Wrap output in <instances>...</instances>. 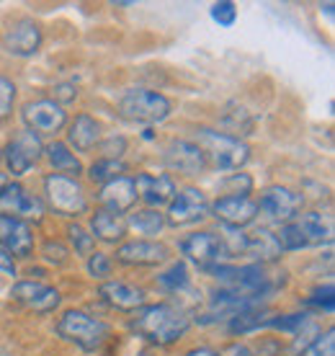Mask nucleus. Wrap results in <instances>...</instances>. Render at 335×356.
<instances>
[{
	"label": "nucleus",
	"mask_w": 335,
	"mask_h": 356,
	"mask_svg": "<svg viewBox=\"0 0 335 356\" xmlns=\"http://www.w3.org/2000/svg\"><path fill=\"white\" fill-rule=\"evenodd\" d=\"M191 143L202 147L206 161H212V165L217 170H240L250 161V147L243 140L229 137L224 132H217V129H206V127L196 129Z\"/></svg>",
	"instance_id": "obj_3"
},
{
	"label": "nucleus",
	"mask_w": 335,
	"mask_h": 356,
	"mask_svg": "<svg viewBox=\"0 0 335 356\" xmlns=\"http://www.w3.org/2000/svg\"><path fill=\"white\" fill-rule=\"evenodd\" d=\"M16 96H18L16 83L10 81V78H6V75H0V122H8L10 116H13Z\"/></svg>",
	"instance_id": "obj_35"
},
{
	"label": "nucleus",
	"mask_w": 335,
	"mask_h": 356,
	"mask_svg": "<svg viewBox=\"0 0 335 356\" xmlns=\"http://www.w3.org/2000/svg\"><path fill=\"white\" fill-rule=\"evenodd\" d=\"M142 140H145V143H150V140H155V129H150V127H147V129L142 132Z\"/></svg>",
	"instance_id": "obj_46"
},
{
	"label": "nucleus",
	"mask_w": 335,
	"mask_h": 356,
	"mask_svg": "<svg viewBox=\"0 0 335 356\" xmlns=\"http://www.w3.org/2000/svg\"><path fill=\"white\" fill-rule=\"evenodd\" d=\"M0 155H3V163H6V168H8L10 176L18 178V176H26L28 170L39 163V158L44 155V145H42V140H39L36 134H31L28 129H21V132L0 150Z\"/></svg>",
	"instance_id": "obj_9"
},
{
	"label": "nucleus",
	"mask_w": 335,
	"mask_h": 356,
	"mask_svg": "<svg viewBox=\"0 0 335 356\" xmlns=\"http://www.w3.org/2000/svg\"><path fill=\"white\" fill-rule=\"evenodd\" d=\"M119 114L140 124H160L173 114L170 98L147 88H129L119 98Z\"/></svg>",
	"instance_id": "obj_4"
},
{
	"label": "nucleus",
	"mask_w": 335,
	"mask_h": 356,
	"mask_svg": "<svg viewBox=\"0 0 335 356\" xmlns=\"http://www.w3.org/2000/svg\"><path fill=\"white\" fill-rule=\"evenodd\" d=\"M101 300L108 305V307H114L119 312H137L140 307L147 305V294L145 289L137 284H129V282H104L101 289Z\"/></svg>",
	"instance_id": "obj_20"
},
{
	"label": "nucleus",
	"mask_w": 335,
	"mask_h": 356,
	"mask_svg": "<svg viewBox=\"0 0 335 356\" xmlns=\"http://www.w3.org/2000/svg\"><path fill=\"white\" fill-rule=\"evenodd\" d=\"M304 305H309V307H318V310H325L327 315H333V310H335L333 284H330V282H327L325 286L318 284L312 292H309V297H304Z\"/></svg>",
	"instance_id": "obj_36"
},
{
	"label": "nucleus",
	"mask_w": 335,
	"mask_h": 356,
	"mask_svg": "<svg viewBox=\"0 0 335 356\" xmlns=\"http://www.w3.org/2000/svg\"><path fill=\"white\" fill-rule=\"evenodd\" d=\"M6 184H8V181H6V176H3V173H0V188L6 186Z\"/></svg>",
	"instance_id": "obj_47"
},
{
	"label": "nucleus",
	"mask_w": 335,
	"mask_h": 356,
	"mask_svg": "<svg viewBox=\"0 0 335 356\" xmlns=\"http://www.w3.org/2000/svg\"><path fill=\"white\" fill-rule=\"evenodd\" d=\"M21 119H24L28 132L36 134L42 140V137H54V134H60L65 129V124H67V111L54 98H36V101L24 104Z\"/></svg>",
	"instance_id": "obj_6"
},
{
	"label": "nucleus",
	"mask_w": 335,
	"mask_h": 356,
	"mask_svg": "<svg viewBox=\"0 0 335 356\" xmlns=\"http://www.w3.org/2000/svg\"><path fill=\"white\" fill-rule=\"evenodd\" d=\"M134 188H137V199H142L147 209H160L173 202L176 196V181L168 176V173H140L134 178Z\"/></svg>",
	"instance_id": "obj_19"
},
{
	"label": "nucleus",
	"mask_w": 335,
	"mask_h": 356,
	"mask_svg": "<svg viewBox=\"0 0 335 356\" xmlns=\"http://www.w3.org/2000/svg\"><path fill=\"white\" fill-rule=\"evenodd\" d=\"M78 98V86H72V83H60L57 88H54V101L65 106V104H72Z\"/></svg>",
	"instance_id": "obj_42"
},
{
	"label": "nucleus",
	"mask_w": 335,
	"mask_h": 356,
	"mask_svg": "<svg viewBox=\"0 0 335 356\" xmlns=\"http://www.w3.org/2000/svg\"><path fill=\"white\" fill-rule=\"evenodd\" d=\"M124 170H126V165H124L122 161L98 158V161L88 168V178L93 181V184H98V186H104V184H108V181L124 176Z\"/></svg>",
	"instance_id": "obj_30"
},
{
	"label": "nucleus",
	"mask_w": 335,
	"mask_h": 356,
	"mask_svg": "<svg viewBox=\"0 0 335 356\" xmlns=\"http://www.w3.org/2000/svg\"><path fill=\"white\" fill-rule=\"evenodd\" d=\"M178 250L183 253L186 259L196 264L199 268H206L214 266V264H220V256H222V243L220 238L209 230H196V232H188L186 238L178 241Z\"/></svg>",
	"instance_id": "obj_14"
},
{
	"label": "nucleus",
	"mask_w": 335,
	"mask_h": 356,
	"mask_svg": "<svg viewBox=\"0 0 335 356\" xmlns=\"http://www.w3.org/2000/svg\"><path fill=\"white\" fill-rule=\"evenodd\" d=\"M0 245L8 250L13 259H31L34 256V230L28 222L0 217Z\"/></svg>",
	"instance_id": "obj_18"
},
{
	"label": "nucleus",
	"mask_w": 335,
	"mask_h": 356,
	"mask_svg": "<svg viewBox=\"0 0 335 356\" xmlns=\"http://www.w3.org/2000/svg\"><path fill=\"white\" fill-rule=\"evenodd\" d=\"M281 245L276 241V235L265 227H258L250 235H245V256H253V264H276L281 259Z\"/></svg>",
	"instance_id": "obj_22"
},
{
	"label": "nucleus",
	"mask_w": 335,
	"mask_h": 356,
	"mask_svg": "<svg viewBox=\"0 0 335 356\" xmlns=\"http://www.w3.org/2000/svg\"><path fill=\"white\" fill-rule=\"evenodd\" d=\"M170 259V248L160 241H126L114 253V261L129 268H150L165 264Z\"/></svg>",
	"instance_id": "obj_12"
},
{
	"label": "nucleus",
	"mask_w": 335,
	"mask_h": 356,
	"mask_svg": "<svg viewBox=\"0 0 335 356\" xmlns=\"http://www.w3.org/2000/svg\"><path fill=\"white\" fill-rule=\"evenodd\" d=\"M222 243V253L227 256H243L245 253V232L238 227H224L222 225V235H217Z\"/></svg>",
	"instance_id": "obj_33"
},
{
	"label": "nucleus",
	"mask_w": 335,
	"mask_h": 356,
	"mask_svg": "<svg viewBox=\"0 0 335 356\" xmlns=\"http://www.w3.org/2000/svg\"><path fill=\"white\" fill-rule=\"evenodd\" d=\"M209 217V202L206 194L196 186H186L176 191L173 202L168 204L165 222L173 227H186V225H196Z\"/></svg>",
	"instance_id": "obj_10"
},
{
	"label": "nucleus",
	"mask_w": 335,
	"mask_h": 356,
	"mask_svg": "<svg viewBox=\"0 0 335 356\" xmlns=\"http://www.w3.org/2000/svg\"><path fill=\"white\" fill-rule=\"evenodd\" d=\"M220 186L227 191V196H247L256 184H253V178L247 176V173H229L227 178H222Z\"/></svg>",
	"instance_id": "obj_37"
},
{
	"label": "nucleus",
	"mask_w": 335,
	"mask_h": 356,
	"mask_svg": "<svg viewBox=\"0 0 335 356\" xmlns=\"http://www.w3.org/2000/svg\"><path fill=\"white\" fill-rule=\"evenodd\" d=\"M309 312H284V315H274L265 328H274V330H281V333H291V336H297L304 325L309 323Z\"/></svg>",
	"instance_id": "obj_31"
},
{
	"label": "nucleus",
	"mask_w": 335,
	"mask_h": 356,
	"mask_svg": "<svg viewBox=\"0 0 335 356\" xmlns=\"http://www.w3.org/2000/svg\"><path fill=\"white\" fill-rule=\"evenodd\" d=\"M96 202L101 204V209H106L111 214L129 212L134 204H137V188H134V178L129 176H119L114 181H108L104 186L98 188Z\"/></svg>",
	"instance_id": "obj_17"
},
{
	"label": "nucleus",
	"mask_w": 335,
	"mask_h": 356,
	"mask_svg": "<svg viewBox=\"0 0 335 356\" xmlns=\"http://www.w3.org/2000/svg\"><path fill=\"white\" fill-rule=\"evenodd\" d=\"M54 333L78 346L83 354H96L111 341V325L85 310H65L54 325Z\"/></svg>",
	"instance_id": "obj_2"
},
{
	"label": "nucleus",
	"mask_w": 335,
	"mask_h": 356,
	"mask_svg": "<svg viewBox=\"0 0 335 356\" xmlns=\"http://www.w3.org/2000/svg\"><path fill=\"white\" fill-rule=\"evenodd\" d=\"M98 150L104 152L101 158H111V161H119L126 150V140L124 137H116V134H108L106 140H101L98 143Z\"/></svg>",
	"instance_id": "obj_41"
},
{
	"label": "nucleus",
	"mask_w": 335,
	"mask_h": 356,
	"mask_svg": "<svg viewBox=\"0 0 335 356\" xmlns=\"http://www.w3.org/2000/svg\"><path fill=\"white\" fill-rule=\"evenodd\" d=\"M258 212H263L271 222L286 225L291 220H297L304 207V196L297 194L294 188L289 186H265L261 191V199L256 202Z\"/></svg>",
	"instance_id": "obj_8"
},
{
	"label": "nucleus",
	"mask_w": 335,
	"mask_h": 356,
	"mask_svg": "<svg viewBox=\"0 0 335 356\" xmlns=\"http://www.w3.org/2000/svg\"><path fill=\"white\" fill-rule=\"evenodd\" d=\"M0 271H6V274H16V261H13V256H10L3 245H0Z\"/></svg>",
	"instance_id": "obj_43"
},
{
	"label": "nucleus",
	"mask_w": 335,
	"mask_h": 356,
	"mask_svg": "<svg viewBox=\"0 0 335 356\" xmlns=\"http://www.w3.org/2000/svg\"><path fill=\"white\" fill-rule=\"evenodd\" d=\"M42 259L47 264H54V266H65L67 259H70V250L60 241H44V245H42Z\"/></svg>",
	"instance_id": "obj_39"
},
{
	"label": "nucleus",
	"mask_w": 335,
	"mask_h": 356,
	"mask_svg": "<svg viewBox=\"0 0 335 356\" xmlns=\"http://www.w3.org/2000/svg\"><path fill=\"white\" fill-rule=\"evenodd\" d=\"M67 241H70L75 256H85V259H88L90 253L96 250V238L90 235V230H85V227L78 222L67 225Z\"/></svg>",
	"instance_id": "obj_32"
},
{
	"label": "nucleus",
	"mask_w": 335,
	"mask_h": 356,
	"mask_svg": "<svg viewBox=\"0 0 335 356\" xmlns=\"http://www.w3.org/2000/svg\"><path fill=\"white\" fill-rule=\"evenodd\" d=\"M294 222H297V227H300L302 235H304L307 248L333 241V222H330V217H325L322 212H304V214H300Z\"/></svg>",
	"instance_id": "obj_24"
},
{
	"label": "nucleus",
	"mask_w": 335,
	"mask_h": 356,
	"mask_svg": "<svg viewBox=\"0 0 335 356\" xmlns=\"http://www.w3.org/2000/svg\"><path fill=\"white\" fill-rule=\"evenodd\" d=\"M0 217H13L21 222H39L44 217V202L31 194L24 184L8 181L0 188Z\"/></svg>",
	"instance_id": "obj_7"
},
{
	"label": "nucleus",
	"mask_w": 335,
	"mask_h": 356,
	"mask_svg": "<svg viewBox=\"0 0 335 356\" xmlns=\"http://www.w3.org/2000/svg\"><path fill=\"white\" fill-rule=\"evenodd\" d=\"M126 220L119 217V214H111L106 209H96L90 214V235L101 243H108V245H116L126 238Z\"/></svg>",
	"instance_id": "obj_23"
},
{
	"label": "nucleus",
	"mask_w": 335,
	"mask_h": 356,
	"mask_svg": "<svg viewBox=\"0 0 335 356\" xmlns=\"http://www.w3.org/2000/svg\"><path fill=\"white\" fill-rule=\"evenodd\" d=\"M271 318H274V312L268 310V307L240 312V315H235V318H229V321H227V330L232 333V336H245V333H256V330L265 328Z\"/></svg>",
	"instance_id": "obj_26"
},
{
	"label": "nucleus",
	"mask_w": 335,
	"mask_h": 356,
	"mask_svg": "<svg viewBox=\"0 0 335 356\" xmlns=\"http://www.w3.org/2000/svg\"><path fill=\"white\" fill-rule=\"evenodd\" d=\"M10 300L21 307H26L28 312H36V315H49L62 305V292L54 289L52 284H44V282H18V284L10 286Z\"/></svg>",
	"instance_id": "obj_11"
},
{
	"label": "nucleus",
	"mask_w": 335,
	"mask_h": 356,
	"mask_svg": "<svg viewBox=\"0 0 335 356\" xmlns=\"http://www.w3.org/2000/svg\"><path fill=\"white\" fill-rule=\"evenodd\" d=\"M227 356H256V351H253L250 346H245V343H232Z\"/></svg>",
	"instance_id": "obj_45"
},
{
	"label": "nucleus",
	"mask_w": 335,
	"mask_h": 356,
	"mask_svg": "<svg viewBox=\"0 0 335 356\" xmlns=\"http://www.w3.org/2000/svg\"><path fill=\"white\" fill-rule=\"evenodd\" d=\"M85 268H88V274L93 276V279H98V282H106L108 276L114 274V259H111L108 253L93 250V253L88 256V264H85Z\"/></svg>",
	"instance_id": "obj_34"
},
{
	"label": "nucleus",
	"mask_w": 335,
	"mask_h": 356,
	"mask_svg": "<svg viewBox=\"0 0 335 356\" xmlns=\"http://www.w3.org/2000/svg\"><path fill=\"white\" fill-rule=\"evenodd\" d=\"M222 127L227 129L224 134H229V137H238V140H240V134H250V132H253L256 122H253V116L247 114L243 106H235V104H229L227 111H224V116H222Z\"/></svg>",
	"instance_id": "obj_29"
},
{
	"label": "nucleus",
	"mask_w": 335,
	"mask_h": 356,
	"mask_svg": "<svg viewBox=\"0 0 335 356\" xmlns=\"http://www.w3.org/2000/svg\"><path fill=\"white\" fill-rule=\"evenodd\" d=\"M183 356H224V354L212 346H194V348H188Z\"/></svg>",
	"instance_id": "obj_44"
},
{
	"label": "nucleus",
	"mask_w": 335,
	"mask_h": 356,
	"mask_svg": "<svg viewBox=\"0 0 335 356\" xmlns=\"http://www.w3.org/2000/svg\"><path fill=\"white\" fill-rule=\"evenodd\" d=\"M212 18L220 24V26H235L238 21V6L232 0H222V3H214L212 6Z\"/></svg>",
	"instance_id": "obj_40"
},
{
	"label": "nucleus",
	"mask_w": 335,
	"mask_h": 356,
	"mask_svg": "<svg viewBox=\"0 0 335 356\" xmlns=\"http://www.w3.org/2000/svg\"><path fill=\"white\" fill-rule=\"evenodd\" d=\"M126 227H134L142 235H160L163 227H165V214L160 209H134L126 220Z\"/></svg>",
	"instance_id": "obj_27"
},
{
	"label": "nucleus",
	"mask_w": 335,
	"mask_h": 356,
	"mask_svg": "<svg viewBox=\"0 0 335 356\" xmlns=\"http://www.w3.org/2000/svg\"><path fill=\"white\" fill-rule=\"evenodd\" d=\"M44 155L49 165H52V173H60V176H70V178H78L83 173V163L75 152L67 147L65 143L60 140H54L44 147Z\"/></svg>",
	"instance_id": "obj_25"
},
{
	"label": "nucleus",
	"mask_w": 335,
	"mask_h": 356,
	"mask_svg": "<svg viewBox=\"0 0 335 356\" xmlns=\"http://www.w3.org/2000/svg\"><path fill=\"white\" fill-rule=\"evenodd\" d=\"M42 42H44V34L34 18H16L3 34V47L13 57H31L39 52Z\"/></svg>",
	"instance_id": "obj_13"
},
{
	"label": "nucleus",
	"mask_w": 335,
	"mask_h": 356,
	"mask_svg": "<svg viewBox=\"0 0 335 356\" xmlns=\"http://www.w3.org/2000/svg\"><path fill=\"white\" fill-rule=\"evenodd\" d=\"M0 150H3V147H0Z\"/></svg>",
	"instance_id": "obj_48"
},
{
	"label": "nucleus",
	"mask_w": 335,
	"mask_h": 356,
	"mask_svg": "<svg viewBox=\"0 0 335 356\" xmlns=\"http://www.w3.org/2000/svg\"><path fill=\"white\" fill-rule=\"evenodd\" d=\"M163 163L170 170H178L183 176H199L206 168V155L191 140H173L163 152Z\"/></svg>",
	"instance_id": "obj_16"
},
{
	"label": "nucleus",
	"mask_w": 335,
	"mask_h": 356,
	"mask_svg": "<svg viewBox=\"0 0 335 356\" xmlns=\"http://www.w3.org/2000/svg\"><path fill=\"white\" fill-rule=\"evenodd\" d=\"M155 282L165 292H186V289H191V274H188V266H186L183 261H173L163 274H158Z\"/></svg>",
	"instance_id": "obj_28"
},
{
	"label": "nucleus",
	"mask_w": 335,
	"mask_h": 356,
	"mask_svg": "<svg viewBox=\"0 0 335 356\" xmlns=\"http://www.w3.org/2000/svg\"><path fill=\"white\" fill-rule=\"evenodd\" d=\"M104 140V127L98 119H93L90 114H78L70 122V129H67V147H75L78 152H90L96 150L98 143Z\"/></svg>",
	"instance_id": "obj_21"
},
{
	"label": "nucleus",
	"mask_w": 335,
	"mask_h": 356,
	"mask_svg": "<svg viewBox=\"0 0 335 356\" xmlns=\"http://www.w3.org/2000/svg\"><path fill=\"white\" fill-rule=\"evenodd\" d=\"M297 356H335V330L327 328L325 333H320L318 339Z\"/></svg>",
	"instance_id": "obj_38"
},
{
	"label": "nucleus",
	"mask_w": 335,
	"mask_h": 356,
	"mask_svg": "<svg viewBox=\"0 0 335 356\" xmlns=\"http://www.w3.org/2000/svg\"><path fill=\"white\" fill-rule=\"evenodd\" d=\"M129 330L152 346H173L191 330V315L170 302L145 305L134 312Z\"/></svg>",
	"instance_id": "obj_1"
},
{
	"label": "nucleus",
	"mask_w": 335,
	"mask_h": 356,
	"mask_svg": "<svg viewBox=\"0 0 335 356\" xmlns=\"http://www.w3.org/2000/svg\"><path fill=\"white\" fill-rule=\"evenodd\" d=\"M47 207L60 217H80L88 212V196L80 186L78 178L49 173L44 176V199Z\"/></svg>",
	"instance_id": "obj_5"
},
{
	"label": "nucleus",
	"mask_w": 335,
	"mask_h": 356,
	"mask_svg": "<svg viewBox=\"0 0 335 356\" xmlns=\"http://www.w3.org/2000/svg\"><path fill=\"white\" fill-rule=\"evenodd\" d=\"M209 212H212L224 227H238V230H243L245 225L256 222L258 204H256V199H250V196H220V199L209 207Z\"/></svg>",
	"instance_id": "obj_15"
}]
</instances>
